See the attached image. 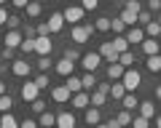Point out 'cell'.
<instances>
[{
	"instance_id": "obj_1",
	"label": "cell",
	"mask_w": 161,
	"mask_h": 128,
	"mask_svg": "<svg viewBox=\"0 0 161 128\" xmlns=\"http://www.w3.org/2000/svg\"><path fill=\"white\" fill-rule=\"evenodd\" d=\"M94 32V24H73V29H70V37H73V43H86L89 37H92Z\"/></svg>"
},
{
	"instance_id": "obj_2",
	"label": "cell",
	"mask_w": 161,
	"mask_h": 128,
	"mask_svg": "<svg viewBox=\"0 0 161 128\" xmlns=\"http://www.w3.org/2000/svg\"><path fill=\"white\" fill-rule=\"evenodd\" d=\"M124 86H126V91H137L140 88V83H142V75H140L134 67H126V72H124Z\"/></svg>"
},
{
	"instance_id": "obj_3",
	"label": "cell",
	"mask_w": 161,
	"mask_h": 128,
	"mask_svg": "<svg viewBox=\"0 0 161 128\" xmlns=\"http://www.w3.org/2000/svg\"><path fill=\"white\" fill-rule=\"evenodd\" d=\"M80 64H83V70L86 72H94L102 64V53L99 51H92V53H83V59H80Z\"/></svg>"
},
{
	"instance_id": "obj_4",
	"label": "cell",
	"mask_w": 161,
	"mask_h": 128,
	"mask_svg": "<svg viewBox=\"0 0 161 128\" xmlns=\"http://www.w3.org/2000/svg\"><path fill=\"white\" fill-rule=\"evenodd\" d=\"M62 13H64V22L78 24V22H83V13H86V8H83V6H67Z\"/></svg>"
},
{
	"instance_id": "obj_5",
	"label": "cell",
	"mask_w": 161,
	"mask_h": 128,
	"mask_svg": "<svg viewBox=\"0 0 161 128\" xmlns=\"http://www.w3.org/2000/svg\"><path fill=\"white\" fill-rule=\"evenodd\" d=\"M51 48H54V43H51V37H48V35H38V37H35V53L48 56Z\"/></svg>"
},
{
	"instance_id": "obj_6",
	"label": "cell",
	"mask_w": 161,
	"mask_h": 128,
	"mask_svg": "<svg viewBox=\"0 0 161 128\" xmlns=\"http://www.w3.org/2000/svg\"><path fill=\"white\" fill-rule=\"evenodd\" d=\"M38 93H40V86L35 80H27L22 86V99L24 101H35V99H38Z\"/></svg>"
},
{
	"instance_id": "obj_7",
	"label": "cell",
	"mask_w": 161,
	"mask_h": 128,
	"mask_svg": "<svg viewBox=\"0 0 161 128\" xmlns=\"http://www.w3.org/2000/svg\"><path fill=\"white\" fill-rule=\"evenodd\" d=\"M70 96H73V91H70L67 86H54V88H51V99L57 101V104H64Z\"/></svg>"
},
{
	"instance_id": "obj_8",
	"label": "cell",
	"mask_w": 161,
	"mask_h": 128,
	"mask_svg": "<svg viewBox=\"0 0 161 128\" xmlns=\"http://www.w3.org/2000/svg\"><path fill=\"white\" fill-rule=\"evenodd\" d=\"M30 70H32V64L24 62V59H16V62H11V72H14L16 77H27V75H30Z\"/></svg>"
},
{
	"instance_id": "obj_9",
	"label": "cell",
	"mask_w": 161,
	"mask_h": 128,
	"mask_svg": "<svg viewBox=\"0 0 161 128\" xmlns=\"http://www.w3.org/2000/svg\"><path fill=\"white\" fill-rule=\"evenodd\" d=\"M89 104H92V93H89V91H78V93H73V107H78V110H86Z\"/></svg>"
},
{
	"instance_id": "obj_10",
	"label": "cell",
	"mask_w": 161,
	"mask_h": 128,
	"mask_svg": "<svg viewBox=\"0 0 161 128\" xmlns=\"http://www.w3.org/2000/svg\"><path fill=\"white\" fill-rule=\"evenodd\" d=\"M145 37H148V35H145V29L137 27V24H132V27L126 29V40H129V43H142Z\"/></svg>"
},
{
	"instance_id": "obj_11",
	"label": "cell",
	"mask_w": 161,
	"mask_h": 128,
	"mask_svg": "<svg viewBox=\"0 0 161 128\" xmlns=\"http://www.w3.org/2000/svg\"><path fill=\"white\" fill-rule=\"evenodd\" d=\"M54 70H57L59 75H64V77H67V75H73V70H75V62L64 56L62 62H57V64H54Z\"/></svg>"
},
{
	"instance_id": "obj_12",
	"label": "cell",
	"mask_w": 161,
	"mask_h": 128,
	"mask_svg": "<svg viewBox=\"0 0 161 128\" xmlns=\"http://www.w3.org/2000/svg\"><path fill=\"white\" fill-rule=\"evenodd\" d=\"M99 53H102V59H108V64H110V62H118V51L113 48V40H110V43H102V46H99Z\"/></svg>"
},
{
	"instance_id": "obj_13",
	"label": "cell",
	"mask_w": 161,
	"mask_h": 128,
	"mask_svg": "<svg viewBox=\"0 0 161 128\" xmlns=\"http://www.w3.org/2000/svg\"><path fill=\"white\" fill-rule=\"evenodd\" d=\"M142 51L148 53V56L161 53V43H158V37H145V40H142Z\"/></svg>"
},
{
	"instance_id": "obj_14",
	"label": "cell",
	"mask_w": 161,
	"mask_h": 128,
	"mask_svg": "<svg viewBox=\"0 0 161 128\" xmlns=\"http://www.w3.org/2000/svg\"><path fill=\"white\" fill-rule=\"evenodd\" d=\"M110 96H113L115 101H121L124 96H126V86H124V80H113V83H110Z\"/></svg>"
},
{
	"instance_id": "obj_15",
	"label": "cell",
	"mask_w": 161,
	"mask_h": 128,
	"mask_svg": "<svg viewBox=\"0 0 161 128\" xmlns=\"http://www.w3.org/2000/svg\"><path fill=\"white\" fill-rule=\"evenodd\" d=\"M124 72H126V67H124L121 62H110V67H108V77L110 80H121Z\"/></svg>"
},
{
	"instance_id": "obj_16",
	"label": "cell",
	"mask_w": 161,
	"mask_h": 128,
	"mask_svg": "<svg viewBox=\"0 0 161 128\" xmlns=\"http://www.w3.org/2000/svg\"><path fill=\"white\" fill-rule=\"evenodd\" d=\"M22 40H24V35L19 32V29H8V32H6V40H3V43H6V46L19 48V46H22Z\"/></svg>"
},
{
	"instance_id": "obj_17",
	"label": "cell",
	"mask_w": 161,
	"mask_h": 128,
	"mask_svg": "<svg viewBox=\"0 0 161 128\" xmlns=\"http://www.w3.org/2000/svg\"><path fill=\"white\" fill-rule=\"evenodd\" d=\"M121 104H124V110H140V99L134 96V91H126V96L121 99Z\"/></svg>"
},
{
	"instance_id": "obj_18",
	"label": "cell",
	"mask_w": 161,
	"mask_h": 128,
	"mask_svg": "<svg viewBox=\"0 0 161 128\" xmlns=\"http://www.w3.org/2000/svg\"><path fill=\"white\" fill-rule=\"evenodd\" d=\"M48 27H51V32H59L64 27V13H51L48 16Z\"/></svg>"
},
{
	"instance_id": "obj_19",
	"label": "cell",
	"mask_w": 161,
	"mask_h": 128,
	"mask_svg": "<svg viewBox=\"0 0 161 128\" xmlns=\"http://www.w3.org/2000/svg\"><path fill=\"white\" fill-rule=\"evenodd\" d=\"M57 126L59 128H73L75 126V117L70 115V112H59V115H57Z\"/></svg>"
},
{
	"instance_id": "obj_20",
	"label": "cell",
	"mask_w": 161,
	"mask_h": 128,
	"mask_svg": "<svg viewBox=\"0 0 161 128\" xmlns=\"http://www.w3.org/2000/svg\"><path fill=\"white\" fill-rule=\"evenodd\" d=\"M40 11H43V8H40L38 0H30L27 6H24V13H27L30 19H38V16H40Z\"/></svg>"
},
{
	"instance_id": "obj_21",
	"label": "cell",
	"mask_w": 161,
	"mask_h": 128,
	"mask_svg": "<svg viewBox=\"0 0 161 128\" xmlns=\"http://www.w3.org/2000/svg\"><path fill=\"white\" fill-rule=\"evenodd\" d=\"M145 35H148V37H158V35H161V24H158V19H156V22L150 19V22L145 24Z\"/></svg>"
},
{
	"instance_id": "obj_22",
	"label": "cell",
	"mask_w": 161,
	"mask_h": 128,
	"mask_svg": "<svg viewBox=\"0 0 161 128\" xmlns=\"http://www.w3.org/2000/svg\"><path fill=\"white\" fill-rule=\"evenodd\" d=\"M80 83H83V91L92 93L94 88H97V77H94V72H86V75L80 77Z\"/></svg>"
},
{
	"instance_id": "obj_23",
	"label": "cell",
	"mask_w": 161,
	"mask_h": 128,
	"mask_svg": "<svg viewBox=\"0 0 161 128\" xmlns=\"http://www.w3.org/2000/svg\"><path fill=\"white\" fill-rule=\"evenodd\" d=\"M108 96H110V93H105V91H99V88H94V91H92V104H94V107H102L105 101H108Z\"/></svg>"
},
{
	"instance_id": "obj_24",
	"label": "cell",
	"mask_w": 161,
	"mask_h": 128,
	"mask_svg": "<svg viewBox=\"0 0 161 128\" xmlns=\"http://www.w3.org/2000/svg\"><path fill=\"white\" fill-rule=\"evenodd\" d=\"M113 48H115L118 53L129 51V40H126V35H115V37H113Z\"/></svg>"
},
{
	"instance_id": "obj_25",
	"label": "cell",
	"mask_w": 161,
	"mask_h": 128,
	"mask_svg": "<svg viewBox=\"0 0 161 128\" xmlns=\"http://www.w3.org/2000/svg\"><path fill=\"white\" fill-rule=\"evenodd\" d=\"M64 86L70 88L73 93H78V91H83V83H80V77H75V75H67V83Z\"/></svg>"
},
{
	"instance_id": "obj_26",
	"label": "cell",
	"mask_w": 161,
	"mask_h": 128,
	"mask_svg": "<svg viewBox=\"0 0 161 128\" xmlns=\"http://www.w3.org/2000/svg\"><path fill=\"white\" fill-rule=\"evenodd\" d=\"M0 126H3V128H16L19 120L11 115V112H3V117H0Z\"/></svg>"
},
{
	"instance_id": "obj_27",
	"label": "cell",
	"mask_w": 161,
	"mask_h": 128,
	"mask_svg": "<svg viewBox=\"0 0 161 128\" xmlns=\"http://www.w3.org/2000/svg\"><path fill=\"white\" fill-rule=\"evenodd\" d=\"M140 115L153 117L156 115V104H153V101H140Z\"/></svg>"
},
{
	"instance_id": "obj_28",
	"label": "cell",
	"mask_w": 161,
	"mask_h": 128,
	"mask_svg": "<svg viewBox=\"0 0 161 128\" xmlns=\"http://www.w3.org/2000/svg\"><path fill=\"white\" fill-rule=\"evenodd\" d=\"M148 70H150V72H161V53L148 56Z\"/></svg>"
},
{
	"instance_id": "obj_29",
	"label": "cell",
	"mask_w": 161,
	"mask_h": 128,
	"mask_svg": "<svg viewBox=\"0 0 161 128\" xmlns=\"http://www.w3.org/2000/svg\"><path fill=\"white\" fill-rule=\"evenodd\" d=\"M83 120H86L89 126H97V123H99V110L92 104V110H86V117H83Z\"/></svg>"
},
{
	"instance_id": "obj_30",
	"label": "cell",
	"mask_w": 161,
	"mask_h": 128,
	"mask_svg": "<svg viewBox=\"0 0 161 128\" xmlns=\"http://www.w3.org/2000/svg\"><path fill=\"white\" fill-rule=\"evenodd\" d=\"M110 27H113V19H108V16L97 19V24H94V29H99V32H110Z\"/></svg>"
},
{
	"instance_id": "obj_31",
	"label": "cell",
	"mask_w": 161,
	"mask_h": 128,
	"mask_svg": "<svg viewBox=\"0 0 161 128\" xmlns=\"http://www.w3.org/2000/svg\"><path fill=\"white\" fill-rule=\"evenodd\" d=\"M11 107H14V99L8 93H0V112H11Z\"/></svg>"
},
{
	"instance_id": "obj_32",
	"label": "cell",
	"mask_w": 161,
	"mask_h": 128,
	"mask_svg": "<svg viewBox=\"0 0 161 128\" xmlns=\"http://www.w3.org/2000/svg\"><path fill=\"white\" fill-rule=\"evenodd\" d=\"M54 123H57V115H51V112H40L38 126H54Z\"/></svg>"
},
{
	"instance_id": "obj_33",
	"label": "cell",
	"mask_w": 161,
	"mask_h": 128,
	"mask_svg": "<svg viewBox=\"0 0 161 128\" xmlns=\"http://www.w3.org/2000/svg\"><path fill=\"white\" fill-rule=\"evenodd\" d=\"M121 19L126 22V27H132V24H137V11H129V8H124V13H121Z\"/></svg>"
},
{
	"instance_id": "obj_34",
	"label": "cell",
	"mask_w": 161,
	"mask_h": 128,
	"mask_svg": "<svg viewBox=\"0 0 161 128\" xmlns=\"http://www.w3.org/2000/svg\"><path fill=\"white\" fill-rule=\"evenodd\" d=\"M132 117H134V115H132V110H121L115 120H118L121 126H129V123H132Z\"/></svg>"
},
{
	"instance_id": "obj_35",
	"label": "cell",
	"mask_w": 161,
	"mask_h": 128,
	"mask_svg": "<svg viewBox=\"0 0 161 128\" xmlns=\"http://www.w3.org/2000/svg\"><path fill=\"white\" fill-rule=\"evenodd\" d=\"M118 62L124 64V67H132V64H134V53H132V51H124V53H118Z\"/></svg>"
},
{
	"instance_id": "obj_36",
	"label": "cell",
	"mask_w": 161,
	"mask_h": 128,
	"mask_svg": "<svg viewBox=\"0 0 161 128\" xmlns=\"http://www.w3.org/2000/svg\"><path fill=\"white\" fill-rule=\"evenodd\" d=\"M115 32V35H124V32H126V22H124V19H113V27H110Z\"/></svg>"
},
{
	"instance_id": "obj_37",
	"label": "cell",
	"mask_w": 161,
	"mask_h": 128,
	"mask_svg": "<svg viewBox=\"0 0 161 128\" xmlns=\"http://www.w3.org/2000/svg\"><path fill=\"white\" fill-rule=\"evenodd\" d=\"M19 48H22L24 53H32V51H35V37H24V40H22V46H19Z\"/></svg>"
},
{
	"instance_id": "obj_38",
	"label": "cell",
	"mask_w": 161,
	"mask_h": 128,
	"mask_svg": "<svg viewBox=\"0 0 161 128\" xmlns=\"http://www.w3.org/2000/svg\"><path fill=\"white\" fill-rule=\"evenodd\" d=\"M132 126H134V128H148V126H150V117H145V115L132 117Z\"/></svg>"
},
{
	"instance_id": "obj_39",
	"label": "cell",
	"mask_w": 161,
	"mask_h": 128,
	"mask_svg": "<svg viewBox=\"0 0 161 128\" xmlns=\"http://www.w3.org/2000/svg\"><path fill=\"white\" fill-rule=\"evenodd\" d=\"M150 19H153V11H140L137 13V24H142V27L150 22Z\"/></svg>"
},
{
	"instance_id": "obj_40",
	"label": "cell",
	"mask_w": 161,
	"mask_h": 128,
	"mask_svg": "<svg viewBox=\"0 0 161 128\" xmlns=\"http://www.w3.org/2000/svg\"><path fill=\"white\" fill-rule=\"evenodd\" d=\"M14 53H16V48H14V46H6L3 51H0V56H3V62H11Z\"/></svg>"
},
{
	"instance_id": "obj_41",
	"label": "cell",
	"mask_w": 161,
	"mask_h": 128,
	"mask_svg": "<svg viewBox=\"0 0 161 128\" xmlns=\"http://www.w3.org/2000/svg\"><path fill=\"white\" fill-rule=\"evenodd\" d=\"M35 83H38V86H40V91H43V88H48V86H51V83H48V75H46V72H40V75L35 77Z\"/></svg>"
},
{
	"instance_id": "obj_42",
	"label": "cell",
	"mask_w": 161,
	"mask_h": 128,
	"mask_svg": "<svg viewBox=\"0 0 161 128\" xmlns=\"http://www.w3.org/2000/svg\"><path fill=\"white\" fill-rule=\"evenodd\" d=\"M64 56H67V59H73V62H80V59H83L78 48H67V51H64Z\"/></svg>"
},
{
	"instance_id": "obj_43",
	"label": "cell",
	"mask_w": 161,
	"mask_h": 128,
	"mask_svg": "<svg viewBox=\"0 0 161 128\" xmlns=\"http://www.w3.org/2000/svg\"><path fill=\"white\" fill-rule=\"evenodd\" d=\"M48 67H51V59H48V56H40V62H38V70H40V72H48Z\"/></svg>"
},
{
	"instance_id": "obj_44",
	"label": "cell",
	"mask_w": 161,
	"mask_h": 128,
	"mask_svg": "<svg viewBox=\"0 0 161 128\" xmlns=\"http://www.w3.org/2000/svg\"><path fill=\"white\" fill-rule=\"evenodd\" d=\"M32 104V112H46V101L43 99H35V101H30Z\"/></svg>"
},
{
	"instance_id": "obj_45",
	"label": "cell",
	"mask_w": 161,
	"mask_h": 128,
	"mask_svg": "<svg viewBox=\"0 0 161 128\" xmlns=\"http://www.w3.org/2000/svg\"><path fill=\"white\" fill-rule=\"evenodd\" d=\"M80 6L86 8V11H94V8L99 6V0H80Z\"/></svg>"
},
{
	"instance_id": "obj_46",
	"label": "cell",
	"mask_w": 161,
	"mask_h": 128,
	"mask_svg": "<svg viewBox=\"0 0 161 128\" xmlns=\"http://www.w3.org/2000/svg\"><path fill=\"white\" fill-rule=\"evenodd\" d=\"M8 29H19V24H22V19H19V16H8Z\"/></svg>"
},
{
	"instance_id": "obj_47",
	"label": "cell",
	"mask_w": 161,
	"mask_h": 128,
	"mask_svg": "<svg viewBox=\"0 0 161 128\" xmlns=\"http://www.w3.org/2000/svg\"><path fill=\"white\" fill-rule=\"evenodd\" d=\"M24 37H38V27L27 24V27H24Z\"/></svg>"
},
{
	"instance_id": "obj_48",
	"label": "cell",
	"mask_w": 161,
	"mask_h": 128,
	"mask_svg": "<svg viewBox=\"0 0 161 128\" xmlns=\"http://www.w3.org/2000/svg\"><path fill=\"white\" fill-rule=\"evenodd\" d=\"M126 8H129V11H142V6H140V0H126Z\"/></svg>"
},
{
	"instance_id": "obj_49",
	"label": "cell",
	"mask_w": 161,
	"mask_h": 128,
	"mask_svg": "<svg viewBox=\"0 0 161 128\" xmlns=\"http://www.w3.org/2000/svg\"><path fill=\"white\" fill-rule=\"evenodd\" d=\"M6 22H8V11L6 6H0V27H6Z\"/></svg>"
},
{
	"instance_id": "obj_50",
	"label": "cell",
	"mask_w": 161,
	"mask_h": 128,
	"mask_svg": "<svg viewBox=\"0 0 161 128\" xmlns=\"http://www.w3.org/2000/svg\"><path fill=\"white\" fill-rule=\"evenodd\" d=\"M38 35H51V27H48V22H46V24H38Z\"/></svg>"
},
{
	"instance_id": "obj_51",
	"label": "cell",
	"mask_w": 161,
	"mask_h": 128,
	"mask_svg": "<svg viewBox=\"0 0 161 128\" xmlns=\"http://www.w3.org/2000/svg\"><path fill=\"white\" fill-rule=\"evenodd\" d=\"M148 8H150V11H161V0H148Z\"/></svg>"
},
{
	"instance_id": "obj_52",
	"label": "cell",
	"mask_w": 161,
	"mask_h": 128,
	"mask_svg": "<svg viewBox=\"0 0 161 128\" xmlns=\"http://www.w3.org/2000/svg\"><path fill=\"white\" fill-rule=\"evenodd\" d=\"M110 83H113V80H110ZM110 83H97V88H99V91H105V93H110Z\"/></svg>"
},
{
	"instance_id": "obj_53",
	"label": "cell",
	"mask_w": 161,
	"mask_h": 128,
	"mask_svg": "<svg viewBox=\"0 0 161 128\" xmlns=\"http://www.w3.org/2000/svg\"><path fill=\"white\" fill-rule=\"evenodd\" d=\"M11 3H14V6H16V8H24V6H27V3H30V0H11Z\"/></svg>"
},
{
	"instance_id": "obj_54",
	"label": "cell",
	"mask_w": 161,
	"mask_h": 128,
	"mask_svg": "<svg viewBox=\"0 0 161 128\" xmlns=\"http://www.w3.org/2000/svg\"><path fill=\"white\" fill-rule=\"evenodd\" d=\"M22 126H24V128H35V126H38V120H24Z\"/></svg>"
},
{
	"instance_id": "obj_55",
	"label": "cell",
	"mask_w": 161,
	"mask_h": 128,
	"mask_svg": "<svg viewBox=\"0 0 161 128\" xmlns=\"http://www.w3.org/2000/svg\"><path fill=\"white\" fill-rule=\"evenodd\" d=\"M0 93H6V83L3 80H0Z\"/></svg>"
},
{
	"instance_id": "obj_56",
	"label": "cell",
	"mask_w": 161,
	"mask_h": 128,
	"mask_svg": "<svg viewBox=\"0 0 161 128\" xmlns=\"http://www.w3.org/2000/svg\"><path fill=\"white\" fill-rule=\"evenodd\" d=\"M156 99H161V86H158V88H156Z\"/></svg>"
},
{
	"instance_id": "obj_57",
	"label": "cell",
	"mask_w": 161,
	"mask_h": 128,
	"mask_svg": "<svg viewBox=\"0 0 161 128\" xmlns=\"http://www.w3.org/2000/svg\"><path fill=\"white\" fill-rule=\"evenodd\" d=\"M156 126H158V128H161V115H158V117H156Z\"/></svg>"
},
{
	"instance_id": "obj_58",
	"label": "cell",
	"mask_w": 161,
	"mask_h": 128,
	"mask_svg": "<svg viewBox=\"0 0 161 128\" xmlns=\"http://www.w3.org/2000/svg\"><path fill=\"white\" fill-rule=\"evenodd\" d=\"M0 6H6V0H0Z\"/></svg>"
},
{
	"instance_id": "obj_59",
	"label": "cell",
	"mask_w": 161,
	"mask_h": 128,
	"mask_svg": "<svg viewBox=\"0 0 161 128\" xmlns=\"http://www.w3.org/2000/svg\"><path fill=\"white\" fill-rule=\"evenodd\" d=\"M158 24H161V13H158Z\"/></svg>"
},
{
	"instance_id": "obj_60",
	"label": "cell",
	"mask_w": 161,
	"mask_h": 128,
	"mask_svg": "<svg viewBox=\"0 0 161 128\" xmlns=\"http://www.w3.org/2000/svg\"><path fill=\"white\" fill-rule=\"evenodd\" d=\"M113 3H115V0H113Z\"/></svg>"
}]
</instances>
